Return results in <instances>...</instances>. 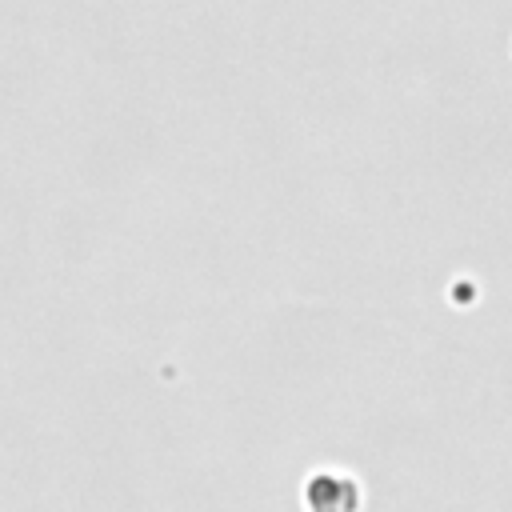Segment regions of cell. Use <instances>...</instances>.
Wrapping results in <instances>:
<instances>
[{
	"label": "cell",
	"instance_id": "cell-1",
	"mask_svg": "<svg viewBox=\"0 0 512 512\" xmlns=\"http://www.w3.org/2000/svg\"><path fill=\"white\" fill-rule=\"evenodd\" d=\"M304 512H360L364 508V484L336 464H320L300 484Z\"/></svg>",
	"mask_w": 512,
	"mask_h": 512
}]
</instances>
